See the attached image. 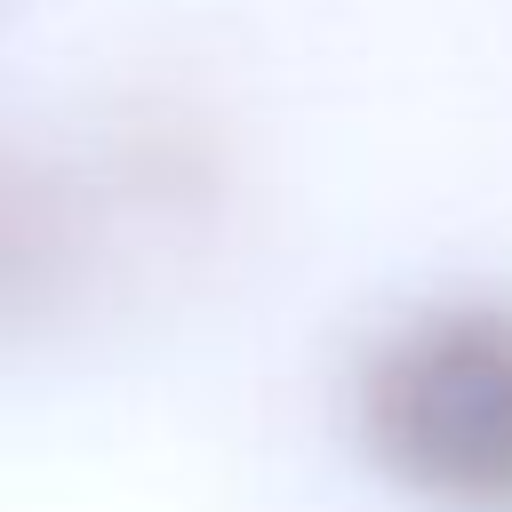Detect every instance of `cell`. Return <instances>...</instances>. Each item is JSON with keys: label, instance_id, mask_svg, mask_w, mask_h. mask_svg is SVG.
I'll return each instance as SVG.
<instances>
[{"label": "cell", "instance_id": "cell-1", "mask_svg": "<svg viewBox=\"0 0 512 512\" xmlns=\"http://www.w3.org/2000/svg\"><path fill=\"white\" fill-rule=\"evenodd\" d=\"M368 440L408 488L512 512V312L456 304L400 328L368 368Z\"/></svg>", "mask_w": 512, "mask_h": 512}]
</instances>
